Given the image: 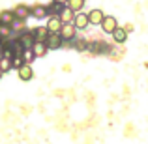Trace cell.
Instances as JSON below:
<instances>
[{
	"mask_svg": "<svg viewBox=\"0 0 148 144\" xmlns=\"http://www.w3.org/2000/svg\"><path fill=\"white\" fill-rule=\"evenodd\" d=\"M58 17L62 19V23H71V21H73V17H75V11H73L71 8L68 6V4H66V6L62 8V11L58 13Z\"/></svg>",
	"mask_w": 148,
	"mask_h": 144,
	"instance_id": "obj_9",
	"label": "cell"
},
{
	"mask_svg": "<svg viewBox=\"0 0 148 144\" xmlns=\"http://www.w3.org/2000/svg\"><path fill=\"white\" fill-rule=\"evenodd\" d=\"M23 58H25V64H32L34 58H36V54H34L32 49H25V53H23Z\"/></svg>",
	"mask_w": 148,
	"mask_h": 144,
	"instance_id": "obj_20",
	"label": "cell"
},
{
	"mask_svg": "<svg viewBox=\"0 0 148 144\" xmlns=\"http://www.w3.org/2000/svg\"><path fill=\"white\" fill-rule=\"evenodd\" d=\"M66 4H58V2H53L51 6H47V11H49V15H58L62 11V8H64Z\"/></svg>",
	"mask_w": 148,
	"mask_h": 144,
	"instance_id": "obj_16",
	"label": "cell"
},
{
	"mask_svg": "<svg viewBox=\"0 0 148 144\" xmlns=\"http://www.w3.org/2000/svg\"><path fill=\"white\" fill-rule=\"evenodd\" d=\"M68 6L71 8L73 11H79V10H83L84 0H68Z\"/></svg>",
	"mask_w": 148,
	"mask_h": 144,
	"instance_id": "obj_19",
	"label": "cell"
},
{
	"mask_svg": "<svg viewBox=\"0 0 148 144\" xmlns=\"http://www.w3.org/2000/svg\"><path fill=\"white\" fill-rule=\"evenodd\" d=\"M0 69H2L4 73L10 71V69H13V68H11V58L10 56H2V58H0Z\"/></svg>",
	"mask_w": 148,
	"mask_h": 144,
	"instance_id": "obj_17",
	"label": "cell"
},
{
	"mask_svg": "<svg viewBox=\"0 0 148 144\" xmlns=\"http://www.w3.org/2000/svg\"><path fill=\"white\" fill-rule=\"evenodd\" d=\"M30 15H32L34 19H45L49 15V11H47V8L45 6H34V8H30Z\"/></svg>",
	"mask_w": 148,
	"mask_h": 144,
	"instance_id": "obj_10",
	"label": "cell"
},
{
	"mask_svg": "<svg viewBox=\"0 0 148 144\" xmlns=\"http://www.w3.org/2000/svg\"><path fill=\"white\" fill-rule=\"evenodd\" d=\"M2 77H4V71H2V69H0V79H2Z\"/></svg>",
	"mask_w": 148,
	"mask_h": 144,
	"instance_id": "obj_22",
	"label": "cell"
},
{
	"mask_svg": "<svg viewBox=\"0 0 148 144\" xmlns=\"http://www.w3.org/2000/svg\"><path fill=\"white\" fill-rule=\"evenodd\" d=\"M53 2H58V4H68V0H53Z\"/></svg>",
	"mask_w": 148,
	"mask_h": 144,
	"instance_id": "obj_21",
	"label": "cell"
},
{
	"mask_svg": "<svg viewBox=\"0 0 148 144\" xmlns=\"http://www.w3.org/2000/svg\"><path fill=\"white\" fill-rule=\"evenodd\" d=\"M19 41L25 49H32V45L36 43V36H34V32H23L19 36Z\"/></svg>",
	"mask_w": 148,
	"mask_h": 144,
	"instance_id": "obj_6",
	"label": "cell"
},
{
	"mask_svg": "<svg viewBox=\"0 0 148 144\" xmlns=\"http://www.w3.org/2000/svg\"><path fill=\"white\" fill-rule=\"evenodd\" d=\"M49 34H51V32H49L47 26H38V28L34 30V36H36V40H38V41H45Z\"/></svg>",
	"mask_w": 148,
	"mask_h": 144,
	"instance_id": "obj_15",
	"label": "cell"
},
{
	"mask_svg": "<svg viewBox=\"0 0 148 144\" xmlns=\"http://www.w3.org/2000/svg\"><path fill=\"white\" fill-rule=\"evenodd\" d=\"M0 28H2V23H0Z\"/></svg>",
	"mask_w": 148,
	"mask_h": 144,
	"instance_id": "obj_23",
	"label": "cell"
},
{
	"mask_svg": "<svg viewBox=\"0 0 148 144\" xmlns=\"http://www.w3.org/2000/svg\"><path fill=\"white\" fill-rule=\"evenodd\" d=\"M23 64H25L23 54H15V56H11V68H13V69H19Z\"/></svg>",
	"mask_w": 148,
	"mask_h": 144,
	"instance_id": "obj_18",
	"label": "cell"
},
{
	"mask_svg": "<svg viewBox=\"0 0 148 144\" xmlns=\"http://www.w3.org/2000/svg\"><path fill=\"white\" fill-rule=\"evenodd\" d=\"M17 75H19V79L21 81H32L34 79V69H32V66L30 64H23L21 68L17 69Z\"/></svg>",
	"mask_w": 148,
	"mask_h": 144,
	"instance_id": "obj_3",
	"label": "cell"
},
{
	"mask_svg": "<svg viewBox=\"0 0 148 144\" xmlns=\"http://www.w3.org/2000/svg\"><path fill=\"white\" fill-rule=\"evenodd\" d=\"M103 11L101 10H92L90 13H88V21H90V25H101V21H103Z\"/></svg>",
	"mask_w": 148,
	"mask_h": 144,
	"instance_id": "obj_12",
	"label": "cell"
},
{
	"mask_svg": "<svg viewBox=\"0 0 148 144\" xmlns=\"http://www.w3.org/2000/svg\"><path fill=\"white\" fill-rule=\"evenodd\" d=\"M32 51H34V54H36V58H41V56H47L49 47H47L45 41H38L36 40V43L32 45Z\"/></svg>",
	"mask_w": 148,
	"mask_h": 144,
	"instance_id": "obj_7",
	"label": "cell"
},
{
	"mask_svg": "<svg viewBox=\"0 0 148 144\" xmlns=\"http://www.w3.org/2000/svg\"><path fill=\"white\" fill-rule=\"evenodd\" d=\"M47 28H49V32H60L62 19L58 17V15H51V19L47 21Z\"/></svg>",
	"mask_w": 148,
	"mask_h": 144,
	"instance_id": "obj_8",
	"label": "cell"
},
{
	"mask_svg": "<svg viewBox=\"0 0 148 144\" xmlns=\"http://www.w3.org/2000/svg\"><path fill=\"white\" fill-rule=\"evenodd\" d=\"M45 43H47L49 51H56L62 47V43H64V38L60 36V32H51L47 36V40H45Z\"/></svg>",
	"mask_w": 148,
	"mask_h": 144,
	"instance_id": "obj_1",
	"label": "cell"
},
{
	"mask_svg": "<svg viewBox=\"0 0 148 144\" xmlns=\"http://www.w3.org/2000/svg\"><path fill=\"white\" fill-rule=\"evenodd\" d=\"M15 19H17L15 17V11L8 10V11H2V13H0V23H2V25H10L11 26V23H13Z\"/></svg>",
	"mask_w": 148,
	"mask_h": 144,
	"instance_id": "obj_14",
	"label": "cell"
},
{
	"mask_svg": "<svg viewBox=\"0 0 148 144\" xmlns=\"http://www.w3.org/2000/svg\"><path fill=\"white\" fill-rule=\"evenodd\" d=\"M118 26V23H116L114 17H111V15H105L103 21H101V28H103L105 34H112V30Z\"/></svg>",
	"mask_w": 148,
	"mask_h": 144,
	"instance_id": "obj_4",
	"label": "cell"
},
{
	"mask_svg": "<svg viewBox=\"0 0 148 144\" xmlns=\"http://www.w3.org/2000/svg\"><path fill=\"white\" fill-rule=\"evenodd\" d=\"M112 40H114L116 43H124V41L127 40V30H126V28H120V26H116V28L112 30Z\"/></svg>",
	"mask_w": 148,
	"mask_h": 144,
	"instance_id": "obj_11",
	"label": "cell"
},
{
	"mask_svg": "<svg viewBox=\"0 0 148 144\" xmlns=\"http://www.w3.org/2000/svg\"><path fill=\"white\" fill-rule=\"evenodd\" d=\"M73 25H75L79 30H84L88 25H90V21H88V15H86V13H81V11H75V17H73Z\"/></svg>",
	"mask_w": 148,
	"mask_h": 144,
	"instance_id": "obj_5",
	"label": "cell"
},
{
	"mask_svg": "<svg viewBox=\"0 0 148 144\" xmlns=\"http://www.w3.org/2000/svg\"><path fill=\"white\" fill-rule=\"evenodd\" d=\"M13 11H15V17H17V19H23V21H25L26 17H30V8L25 6V4H19Z\"/></svg>",
	"mask_w": 148,
	"mask_h": 144,
	"instance_id": "obj_13",
	"label": "cell"
},
{
	"mask_svg": "<svg viewBox=\"0 0 148 144\" xmlns=\"http://www.w3.org/2000/svg\"><path fill=\"white\" fill-rule=\"evenodd\" d=\"M77 34V26L71 23H62V28H60V36L64 38V40H73Z\"/></svg>",
	"mask_w": 148,
	"mask_h": 144,
	"instance_id": "obj_2",
	"label": "cell"
}]
</instances>
